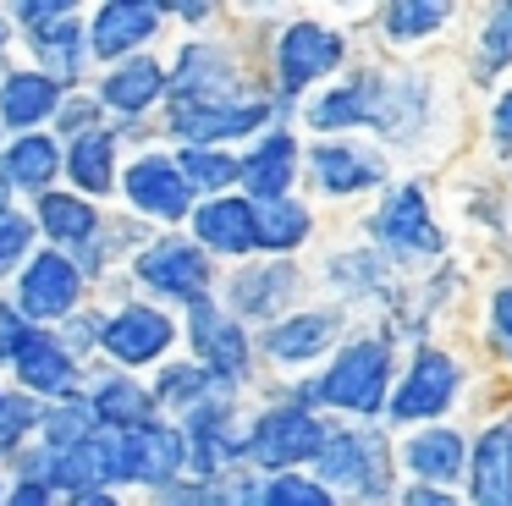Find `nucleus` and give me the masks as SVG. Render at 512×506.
<instances>
[{
    "label": "nucleus",
    "mask_w": 512,
    "mask_h": 506,
    "mask_svg": "<svg viewBox=\"0 0 512 506\" xmlns=\"http://www.w3.org/2000/svg\"><path fill=\"white\" fill-rule=\"evenodd\" d=\"M386 380H391V347L369 336V341H353V347L331 363V374L314 385V402L375 413V407L386 402Z\"/></svg>",
    "instance_id": "1"
},
{
    "label": "nucleus",
    "mask_w": 512,
    "mask_h": 506,
    "mask_svg": "<svg viewBox=\"0 0 512 506\" xmlns=\"http://www.w3.org/2000/svg\"><path fill=\"white\" fill-rule=\"evenodd\" d=\"M325 446V424L309 407H270L259 413L254 435L243 440V457H254L259 468H298V462L320 457Z\"/></svg>",
    "instance_id": "2"
},
{
    "label": "nucleus",
    "mask_w": 512,
    "mask_h": 506,
    "mask_svg": "<svg viewBox=\"0 0 512 506\" xmlns=\"http://www.w3.org/2000/svg\"><path fill=\"white\" fill-rule=\"evenodd\" d=\"M386 440L375 429H342V435H325L320 446V479L342 484L353 495H380L386 490Z\"/></svg>",
    "instance_id": "3"
},
{
    "label": "nucleus",
    "mask_w": 512,
    "mask_h": 506,
    "mask_svg": "<svg viewBox=\"0 0 512 506\" xmlns=\"http://www.w3.org/2000/svg\"><path fill=\"white\" fill-rule=\"evenodd\" d=\"M138 281H149L155 292L182 297V303H204L210 292V259L199 253V242H182V237H160L138 253Z\"/></svg>",
    "instance_id": "4"
},
{
    "label": "nucleus",
    "mask_w": 512,
    "mask_h": 506,
    "mask_svg": "<svg viewBox=\"0 0 512 506\" xmlns=\"http://www.w3.org/2000/svg\"><path fill=\"white\" fill-rule=\"evenodd\" d=\"M342 50L347 44L336 28H325V22H292L276 44V72L287 88H309L342 66Z\"/></svg>",
    "instance_id": "5"
},
{
    "label": "nucleus",
    "mask_w": 512,
    "mask_h": 506,
    "mask_svg": "<svg viewBox=\"0 0 512 506\" xmlns=\"http://www.w3.org/2000/svg\"><path fill=\"white\" fill-rule=\"evenodd\" d=\"M122 187H127V204L144 209V215H160V220H182L193 209V187L171 154H138L127 165Z\"/></svg>",
    "instance_id": "6"
},
{
    "label": "nucleus",
    "mask_w": 512,
    "mask_h": 506,
    "mask_svg": "<svg viewBox=\"0 0 512 506\" xmlns=\"http://www.w3.org/2000/svg\"><path fill=\"white\" fill-rule=\"evenodd\" d=\"M457 396V363L446 358L441 347H424L419 358H413L408 380L397 385V396H391V424H413V418H435L446 402Z\"/></svg>",
    "instance_id": "7"
},
{
    "label": "nucleus",
    "mask_w": 512,
    "mask_h": 506,
    "mask_svg": "<svg viewBox=\"0 0 512 506\" xmlns=\"http://www.w3.org/2000/svg\"><path fill=\"white\" fill-rule=\"evenodd\" d=\"M116 446H122V479H138V484H166L188 462V435L171 424H155V418L127 429Z\"/></svg>",
    "instance_id": "8"
},
{
    "label": "nucleus",
    "mask_w": 512,
    "mask_h": 506,
    "mask_svg": "<svg viewBox=\"0 0 512 506\" xmlns=\"http://www.w3.org/2000/svg\"><path fill=\"white\" fill-rule=\"evenodd\" d=\"M23 314L28 319H61V314H72L78 308V292H83V275H78V264L67 259V253H56V248H45V253H34L28 259V270H23Z\"/></svg>",
    "instance_id": "9"
},
{
    "label": "nucleus",
    "mask_w": 512,
    "mask_h": 506,
    "mask_svg": "<svg viewBox=\"0 0 512 506\" xmlns=\"http://www.w3.org/2000/svg\"><path fill=\"white\" fill-rule=\"evenodd\" d=\"M188 330H193V347H199L204 369H210L221 385H232V380H243V374H248V341H243V330H237L232 319L210 303V297H204V303H193Z\"/></svg>",
    "instance_id": "10"
},
{
    "label": "nucleus",
    "mask_w": 512,
    "mask_h": 506,
    "mask_svg": "<svg viewBox=\"0 0 512 506\" xmlns=\"http://www.w3.org/2000/svg\"><path fill=\"white\" fill-rule=\"evenodd\" d=\"M171 319L166 314H155V308H144V303H133V308H122L116 319H105V330H100V341H105V352H111L116 363H127V369H138V363H155L160 352L171 347Z\"/></svg>",
    "instance_id": "11"
},
{
    "label": "nucleus",
    "mask_w": 512,
    "mask_h": 506,
    "mask_svg": "<svg viewBox=\"0 0 512 506\" xmlns=\"http://www.w3.org/2000/svg\"><path fill=\"white\" fill-rule=\"evenodd\" d=\"M375 237L402 253H441V231H435L430 204H424V193L413 182L386 198V209L375 215Z\"/></svg>",
    "instance_id": "12"
},
{
    "label": "nucleus",
    "mask_w": 512,
    "mask_h": 506,
    "mask_svg": "<svg viewBox=\"0 0 512 506\" xmlns=\"http://www.w3.org/2000/svg\"><path fill=\"white\" fill-rule=\"evenodd\" d=\"M259 116H265L259 99H232V105H171V132L199 143V149H210V143H221V138H237V132L259 127Z\"/></svg>",
    "instance_id": "13"
},
{
    "label": "nucleus",
    "mask_w": 512,
    "mask_h": 506,
    "mask_svg": "<svg viewBox=\"0 0 512 506\" xmlns=\"http://www.w3.org/2000/svg\"><path fill=\"white\" fill-rule=\"evenodd\" d=\"M105 479H122V446L111 435H89L83 446L50 457V484H67L72 495H94Z\"/></svg>",
    "instance_id": "14"
},
{
    "label": "nucleus",
    "mask_w": 512,
    "mask_h": 506,
    "mask_svg": "<svg viewBox=\"0 0 512 506\" xmlns=\"http://www.w3.org/2000/svg\"><path fill=\"white\" fill-rule=\"evenodd\" d=\"M193 226H199V242L215 253H232V259H243V253L259 248L254 237V204L248 198H210V204H199V215H193Z\"/></svg>",
    "instance_id": "15"
},
{
    "label": "nucleus",
    "mask_w": 512,
    "mask_h": 506,
    "mask_svg": "<svg viewBox=\"0 0 512 506\" xmlns=\"http://www.w3.org/2000/svg\"><path fill=\"white\" fill-rule=\"evenodd\" d=\"M155 22L160 6H144V0H111V6L94 11V28H89V50L94 55H127L133 44L155 39Z\"/></svg>",
    "instance_id": "16"
},
{
    "label": "nucleus",
    "mask_w": 512,
    "mask_h": 506,
    "mask_svg": "<svg viewBox=\"0 0 512 506\" xmlns=\"http://www.w3.org/2000/svg\"><path fill=\"white\" fill-rule=\"evenodd\" d=\"M474 506H512V424H496L474 446Z\"/></svg>",
    "instance_id": "17"
},
{
    "label": "nucleus",
    "mask_w": 512,
    "mask_h": 506,
    "mask_svg": "<svg viewBox=\"0 0 512 506\" xmlns=\"http://www.w3.org/2000/svg\"><path fill=\"white\" fill-rule=\"evenodd\" d=\"M12 363H17V380H23L28 391L61 396V402L72 396V358H67V347H61L56 336H39V330H34Z\"/></svg>",
    "instance_id": "18"
},
{
    "label": "nucleus",
    "mask_w": 512,
    "mask_h": 506,
    "mask_svg": "<svg viewBox=\"0 0 512 506\" xmlns=\"http://www.w3.org/2000/svg\"><path fill=\"white\" fill-rule=\"evenodd\" d=\"M61 88L45 72H12L0 77V121L6 127H39L45 116H56Z\"/></svg>",
    "instance_id": "19"
},
{
    "label": "nucleus",
    "mask_w": 512,
    "mask_h": 506,
    "mask_svg": "<svg viewBox=\"0 0 512 506\" xmlns=\"http://www.w3.org/2000/svg\"><path fill=\"white\" fill-rule=\"evenodd\" d=\"M56 171H61V149H56V138H45V132H28V138H17L12 149L0 154V187L45 193Z\"/></svg>",
    "instance_id": "20"
},
{
    "label": "nucleus",
    "mask_w": 512,
    "mask_h": 506,
    "mask_svg": "<svg viewBox=\"0 0 512 506\" xmlns=\"http://www.w3.org/2000/svg\"><path fill=\"white\" fill-rule=\"evenodd\" d=\"M292 171H298V143H292L287 132H270V138L243 160V182L254 187L265 204H270V198H287Z\"/></svg>",
    "instance_id": "21"
},
{
    "label": "nucleus",
    "mask_w": 512,
    "mask_h": 506,
    "mask_svg": "<svg viewBox=\"0 0 512 506\" xmlns=\"http://www.w3.org/2000/svg\"><path fill=\"white\" fill-rule=\"evenodd\" d=\"M309 160H314L320 187H331V193H364V187L380 182V160H375V154L347 149V143H325V149H314Z\"/></svg>",
    "instance_id": "22"
},
{
    "label": "nucleus",
    "mask_w": 512,
    "mask_h": 506,
    "mask_svg": "<svg viewBox=\"0 0 512 506\" xmlns=\"http://www.w3.org/2000/svg\"><path fill=\"white\" fill-rule=\"evenodd\" d=\"M160 88H166V72L138 55V61H122L111 77H105L100 99H105V105H116L122 116H138V110H149L160 99Z\"/></svg>",
    "instance_id": "23"
},
{
    "label": "nucleus",
    "mask_w": 512,
    "mask_h": 506,
    "mask_svg": "<svg viewBox=\"0 0 512 506\" xmlns=\"http://www.w3.org/2000/svg\"><path fill=\"white\" fill-rule=\"evenodd\" d=\"M408 468L419 473L424 484H446L463 473V440H457V429H424V435L408 440Z\"/></svg>",
    "instance_id": "24"
},
{
    "label": "nucleus",
    "mask_w": 512,
    "mask_h": 506,
    "mask_svg": "<svg viewBox=\"0 0 512 506\" xmlns=\"http://www.w3.org/2000/svg\"><path fill=\"white\" fill-rule=\"evenodd\" d=\"M89 407H94V424H105V429H138V424H149V413H155V396L144 391V385H133V380H105L100 391L89 396Z\"/></svg>",
    "instance_id": "25"
},
{
    "label": "nucleus",
    "mask_w": 512,
    "mask_h": 506,
    "mask_svg": "<svg viewBox=\"0 0 512 506\" xmlns=\"http://www.w3.org/2000/svg\"><path fill=\"white\" fill-rule=\"evenodd\" d=\"M314 215L292 198H270V204H254V237L265 253H292L303 237H309Z\"/></svg>",
    "instance_id": "26"
},
{
    "label": "nucleus",
    "mask_w": 512,
    "mask_h": 506,
    "mask_svg": "<svg viewBox=\"0 0 512 506\" xmlns=\"http://www.w3.org/2000/svg\"><path fill=\"white\" fill-rule=\"evenodd\" d=\"M331 330H336L331 314H292L287 325H276L265 336V352L281 363H303V358H314V352H325Z\"/></svg>",
    "instance_id": "27"
},
{
    "label": "nucleus",
    "mask_w": 512,
    "mask_h": 506,
    "mask_svg": "<svg viewBox=\"0 0 512 506\" xmlns=\"http://www.w3.org/2000/svg\"><path fill=\"white\" fill-rule=\"evenodd\" d=\"M34 220H39V226H45L56 242H89L94 226H100L94 204H83V198H72V193H39Z\"/></svg>",
    "instance_id": "28"
},
{
    "label": "nucleus",
    "mask_w": 512,
    "mask_h": 506,
    "mask_svg": "<svg viewBox=\"0 0 512 506\" xmlns=\"http://www.w3.org/2000/svg\"><path fill=\"white\" fill-rule=\"evenodd\" d=\"M111 160H116V138H111V132H100V127H89L78 143H72L67 171H72V182H78L83 193H105V187L116 182Z\"/></svg>",
    "instance_id": "29"
},
{
    "label": "nucleus",
    "mask_w": 512,
    "mask_h": 506,
    "mask_svg": "<svg viewBox=\"0 0 512 506\" xmlns=\"http://www.w3.org/2000/svg\"><path fill=\"white\" fill-rule=\"evenodd\" d=\"M34 50L39 61H45V77L50 83H67V77H78V61H83V28L72 17L50 22V28H34Z\"/></svg>",
    "instance_id": "30"
},
{
    "label": "nucleus",
    "mask_w": 512,
    "mask_h": 506,
    "mask_svg": "<svg viewBox=\"0 0 512 506\" xmlns=\"http://www.w3.org/2000/svg\"><path fill=\"white\" fill-rule=\"evenodd\" d=\"M287 286H292V270L287 264H270V270H254V275H237V314H254V319H265V314H276L281 308V297H287Z\"/></svg>",
    "instance_id": "31"
},
{
    "label": "nucleus",
    "mask_w": 512,
    "mask_h": 506,
    "mask_svg": "<svg viewBox=\"0 0 512 506\" xmlns=\"http://www.w3.org/2000/svg\"><path fill=\"white\" fill-rule=\"evenodd\" d=\"M309 121L314 127H358V121H369V77H358V83H342L336 94L314 99L309 105Z\"/></svg>",
    "instance_id": "32"
},
{
    "label": "nucleus",
    "mask_w": 512,
    "mask_h": 506,
    "mask_svg": "<svg viewBox=\"0 0 512 506\" xmlns=\"http://www.w3.org/2000/svg\"><path fill=\"white\" fill-rule=\"evenodd\" d=\"M177 165L188 176V187H210L215 198H221L226 182H243V160H232L226 149H188Z\"/></svg>",
    "instance_id": "33"
},
{
    "label": "nucleus",
    "mask_w": 512,
    "mask_h": 506,
    "mask_svg": "<svg viewBox=\"0 0 512 506\" xmlns=\"http://www.w3.org/2000/svg\"><path fill=\"white\" fill-rule=\"evenodd\" d=\"M512 61V6H490L485 28H479V77L507 72Z\"/></svg>",
    "instance_id": "34"
},
{
    "label": "nucleus",
    "mask_w": 512,
    "mask_h": 506,
    "mask_svg": "<svg viewBox=\"0 0 512 506\" xmlns=\"http://www.w3.org/2000/svg\"><path fill=\"white\" fill-rule=\"evenodd\" d=\"M259 501L265 506H336L320 484H309L303 473H281V479L259 484Z\"/></svg>",
    "instance_id": "35"
},
{
    "label": "nucleus",
    "mask_w": 512,
    "mask_h": 506,
    "mask_svg": "<svg viewBox=\"0 0 512 506\" xmlns=\"http://www.w3.org/2000/svg\"><path fill=\"white\" fill-rule=\"evenodd\" d=\"M446 17H452L446 6H386V33L391 39H424V33H435Z\"/></svg>",
    "instance_id": "36"
},
{
    "label": "nucleus",
    "mask_w": 512,
    "mask_h": 506,
    "mask_svg": "<svg viewBox=\"0 0 512 506\" xmlns=\"http://www.w3.org/2000/svg\"><path fill=\"white\" fill-rule=\"evenodd\" d=\"M28 237H34V220H28V215H17V209H6V204H0V275H6V270H12L17 259H23Z\"/></svg>",
    "instance_id": "37"
},
{
    "label": "nucleus",
    "mask_w": 512,
    "mask_h": 506,
    "mask_svg": "<svg viewBox=\"0 0 512 506\" xmlns=\"http://www.w3.org/2000/svg\"><path fill=\"white\" fill-rule=\"evenodd\" d=\"M34 424H39V413H34L28 402H17V396H0V451H12Z\"/></svg>",
    "instance_id": "38"
},
{
    "label": "nucleus",
    "mask_w": 512,
    "mask_h": 506,
    "mask_svg": "<svg viewBox=\"0 0 512 506\" xmlns=\"http://www.w3.org/2000/svg\"><path fill=\"white\" fill-rule=\"evenodd\" d=\"M490 330H496V347L512 358V281L490 292Z\"/></svg>",
    "instance_id": "39"
},
{
    "label": "nucleus",
    "mask_w": 512,
    "mask_h": 506,
    "mask_svg": "<svg viewBox=\"0 0 512 506\" xmlns=\"http://www.w3.org/2000/svg\"><path fill=\"white\" fill-rule=\"evenodd\" d=\"M28 336H34V330H28V319L17 314V308L0 303V358L12 363L17 352H23V341H28Z\"/></svg>",
    "instance_id": "40"
},
{
    "label": "nucleus",
    "mask_w": 512,
    "mask_h": 506,
    "mask_svg": "<svg viewBox=\"0 0 512 506\" xmlns=\"http://www.w3.org/2000/svg\"><path fill=\"white\" fill-rule=\"evenodd\" d=\"M17 17H23V22H39V28H45V22L72 17V6H67V0H45V6H39V0H28V6H17Z\"/></svg>",
    "instance_id": "41"
},
{
    "label": "nucleus",
    "mask_w": 512,
    "mask_h": 506,
    "mask_svg": "<svg viewBox=\"0 0 512 506\" xmlns=\"http://www.w3.org/2000/svg\"><path fill=\"white\" fill-rule=\"evenodd\" d=\"M6 506H50V490L39 479H23L12 495H6Z\"/></svg>",
    "instance_id": "42"
},
{
    "label": "nucleus",
    "mask_w": 512,
    "mask_h": 506,
    "mask_svg": "<svg viewBox=\"0 0 512 506\" xmlns=\"http://www.w3.org/2000/svg\"><path fill=\"white\" fill-rule=\"evenodd\" d=\"M402 506H457V501L446 490H435V484H419V490L402 495Z\"/></svg>",
    "instance_id": "43"
},
{
    "label": "nucleus",
    "mask_w": 512,
    "mask_h": 506,
    "mask_svg": "<svg viewBox=\"0 0 512 506\" xmlns=\"http://www.w3.org/2000/svg\"><path fill=\"white\" fill-rule=\"evenodd\" d=\"M490 132H496V143H501V149L512 143V94L496 105V116H490Z\"/></svg>",
    "instance_id": "44"
},
{
    "label": "nucleus",
    "mask_w": 512,
    "mask_h": 506,
    "mask_svg": "<svg viewBox=\"0 0 512 506\" xmlns=\"http://www.w3.org/2000/svg\"><path fill=\"white\" fill-rule=\"evenodd\" d=\"M72 506H116V501H111V495H105V490H94V495H78V501H72Z\"/></svg>",
    "instance_id": "45"
},
{
    "label": "nucleus",
    "mask_w": 512,
    "mask_h": 506,
    "mask_svg": "<svg viewBox=\"0 0 512 506\" xmlns=\"http://www.w3.org/2000/svg\"><path fill=\"white\" fill-rule=\"evenodd\" d=\"M177 17H188V22H204V17H210V6H177Z\"/></svg>",
    "instance_id": "46"
},
{
    "label": "nucleus",
    "mask_w": 512,
    "mask_h": 506,
    "mask_svg": "<svg viewBox=\"0 0 512 506\" xmlns=\"http://www.w3.org/2000/svg\"><path fill=\"white\" fill-rule=\"evenodd\" d=\"M0 44H6V22H0Z\"/></svg>",
    "instance_id": "47"
}]
</instances>
